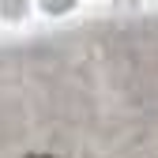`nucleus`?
I'll return each mask as SVG.
<instances>
[{
    "label": "nucleus",
    "mask_w": 158,
    "mask_h": 158,
    "mask_svg": "<svg viewBox=\"0 0 158 158\" xmlns=\"http://www.w3.org/2000/svg\"><path fill=\"white\" fill-rule=\"evenodd\" d=\"M38 158H42V154H38Z\"/></svg>",
    "instance_id": "f257e3e1"
}]
</instances>
